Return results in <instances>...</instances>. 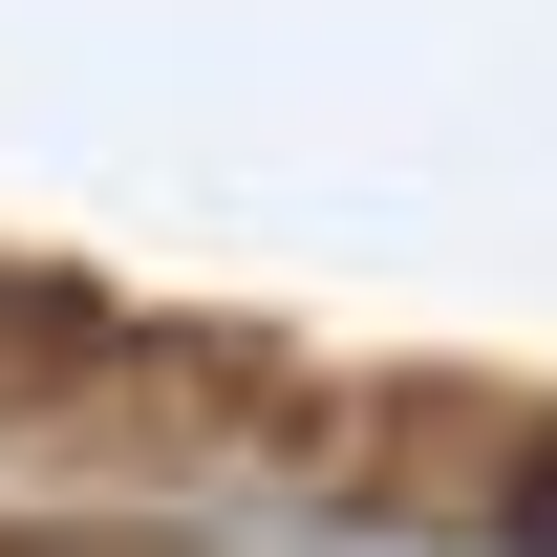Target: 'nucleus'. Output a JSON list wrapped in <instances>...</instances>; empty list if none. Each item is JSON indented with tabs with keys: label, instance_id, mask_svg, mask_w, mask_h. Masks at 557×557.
I'll return each mask as SVG.
<instances>
[]
</instances>
